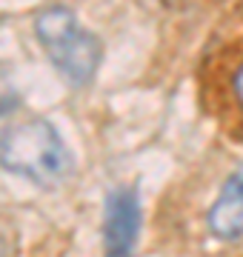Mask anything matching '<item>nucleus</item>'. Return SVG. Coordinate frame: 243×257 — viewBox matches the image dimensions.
<instances>
[{"label": "nucleus", "instance_id": "nucleus-2", "mask_svg": "<svg viewBox=\"0 0 243 257\" xmlns=\"http://www.w3.org/2000/svg\"><path fill=\"white\" fill-rule=\"evenodd\" d=\"M35 35L63 77L77 86L94 77L103 57L100 40L86 32L66 6H46L40 12L35 18Z\"/></svg>", "mask_w": 243, "mask_h": 257}, {"label": "nucleus", "instance_id": "nucleus-6", "mask_svg": "<svg viewBox=\"0 0 243 257\" xmlns=\"http://www.w3.org/2000/svg\"><path fill=\"white\" fill-rule=\"evenodd\" d=\"M232 86H234V97H237V103L243 106V66L237 69V74H234V83H232Z\"/></svg>", "mask_w": 243, "mask_h": 257}, {"label": "nucleus", "instance_id": "nucleus-5", "mask_svg": "<svg viewBox=\"0 0 243 257\" xmlns=\"http://www.w3.org/2000/svg\"><path fill=\"white\" fill-rule=\"evenodd\" d=\"M20 106V92L15 89V83H9L6 77H0V114H9Z\"/></svg>", "mask_w": 243, "mask_h": 257}, {"label": "nucleus", "instance_id": "nucleus-7", "mask_svg": "<svg viewBox=\"0 0 243 257\" xmlns=\"http://www.w3.org/2000/svg\"><path fill=\"white\" fill-rule=\"evenodd\" d=\"M0 257H9V251H6V243H3V237H0Z\"/></svg>", "mask_w": 243, "mask_h": 257}, {"label": "nucleus", "instance_id": "nucleus-4", "mask_svg": "<svg viewBox=\"0 0 243 257\" xmlns=\"http://www.w3.org/2000/svg\"><path fill=\"white\" fill-rule=\"evenodd\" d=\"M209 229L220 240L243 237V163L220 186L217 200L209 209Z\"/></svg>", "mask_w": 243, "mask_h": 257}, {"label": "nucleus", "instance_id": "nucleus-3", "mask_svg": "<svg viewBox=\"0 0 243 257\" xmlns=\"http://www.w3.org/2000/svg\"><path fill=\"white\" fill-rule=\"evenodd\" d=\"M141 229V206L135 189H114L103 214V257H132Z\"/></svg>", "mask_w": 243, "mask_h": 257}, {"label": "nucleus", "instance_id": "nucleus-1", "mask_svg": "<svg viewBox=\"0 0 243 257\" xmlns=\"http://www.w3.org/2000/svg\"><path fill=\"white\" fill-rule=\"evenodd\" d=\"M0 166L12 175L52 189L72 175V155L52 123L32 117L0 135Z\"/></svg>", "mask_w": 243, "mask_h": 257}]
</instances>
